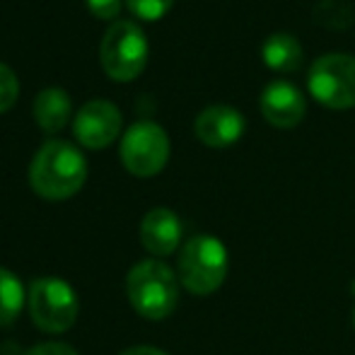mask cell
I'll list each match as a JSON object with an SVG mask.
<instances>
[{
	"label": "cell",
	"mask_w": 355,
	"mask_h": 355,
	"mask_svg": "<svg viewBox=\"0 0 355 355\" xmlns=\"http://www.w3.org/2000/svg\"><path fill=\"white\" fill-rule=\"evenodd\" d=\"M87 159L68 141H46L29 164V184L46 201H66L83 189Z\"/></svg>",
	"instance_id": "obj_1"
},
{
	"label": "cell",
	"mask_w": 355,
	"mask_h": 355,
	"mask_svg": "<svg viewBox=\"0 0 355 355\" xmlns=\"http://www.w3.org/2000/svg\"><path fill=\"white\" fill-rule=\"evenodd\" d=\"M126 295L141 317L159 322L179 304V278L159 259H145L128 271Z\"/></svg>",
	"instance_id": "obj_2"
},
{
	"label": "cell",
	"mask_w": 355,
	"mask_h": 355,
	"mask_svg": "<svg viewBox=\"0 0 355 355\" xmlns=\"http://www.w3.org/2000/svg\"><path fill=\"white\" fill-rule=\"evenodd\" d=\"M227 249L213 234H196L179 252V281L196 297H208L227 278Z\"/></svg>",
	"instance_id": "obj_3"
},
{
	"label": "cell",
	"mask_w": 355,
	"mask_h": 355,
	"mask_svg": "<svg viewBox=\"0 0 355 355\" xmlns=\"http://www.w3.org/2000/svg\"><path fill=\"white\" fill-rule=\"evenodd\" d=\"M102 66L112 80L128 83L143 73L148 63V39L145 32L131 19H116L104 32L102 46H99Z\"/></svg>",
	"instance_id": "obj_4"
},
{
	"label": "cell",
	"mask_w": 355,
	"mask_h": 355,
	"mask_svg": "<svg viewBox=\"0 0 355 355\" xmlns=\"http://www.w3.org/2000/svg\"><path fill=\"white\" fill-rule=\"evenodd\" d=\"M307 87L319 104L329 109L355 107V56L351 53H324L309 68Z\"/></svg>",
	"instance_id": "obj_5"
},
{
	"label": "cell",
	"mask_w": 355,
	"mask_h": 355,
	"mask_svg": "<svg viewBox=\"0 0 355 355\" xmlns=\"http://www.w3.org/2000/svg\"><path fill=\"white\" fill-rule=\"evenodd\" d=\"M29 314L46 334H63L78 319V295L61 278H37L29 285Z\"/></svg>",
	"instance_id": "obj_6"
},
{
	"label": "cell",
	"mask_w": 355,
	"mask_h": 355,
	"mask_svg": "<svg viewBox=\"0 0 355 355\" xmlns=\"http://www.w3.org/2000/svg\"><path fill=\"white\" fill-rule=\"evenodd\" d=\"M169 159V138L159 123L136 121L121 141V162L136 177H155Z\"/></svg>",
	"instance_id": "obj_7"
},
{
	"label": "cell",
	"mask_w": 355,
	"mask_h": 355,
	"mask_svg": "<svg viewBox=\"0 0 355 355\" xmlns=\"http://www.w3.org/2000/svg\"><path fill=\"white\" fill-rule=\"evenodd\" d=\"M121 112L114 102L109 99H92V102L83 104L80 112L73 119V131L75 138L85 145V148L102 150L107 145L116 141L119 131H121Z\"/></svg>",
	"instance_id": "obj_8"
},
{
	"label": "cell",
	"mask_w": 355,
	"mask_h": 355,
	"mask_svg": "<svg viewBox=\"0 0 355 355\" xmlns=\"http://www.w3.org/2000/svg\"><path fill=\"white\" fill-rule=\"evenodd\" d=\"M244 128H247V121H244L242 112H237L234 107H227V104L206 107L196 116V123H193L198 141L208 145V148L218 150L237 143L244 136Z\"/></svg>",
	"instance_id": "obj_9"
},
{
	"label": "cell",
	"mask_w": 355,
	"mask_h": 355,
	"mask_svg": "<svg viewBox=\"0 0 355 355\" xmlns=\"http://www.w3.org/2000/svg\"><path fill=\"white\" fill-rule=\"evenodd\" d=\"M259 107H261L263 119L276 128H295L307 112L304 94L285 80H273L263 87Z\"/></svg>",
	"instance_id": "obj_10"
},
{
	"label": "cell",
	"mask_w": 355,
	"mask_h": 355,
	"mask_svg": "<svg viewBox=\"0 0 355 355\" xmlns=\"http://www.w3.org/2000/svg\"><path fill=\"white\" fill-rule=\"evenodd\" d=\"M182 220L169 208H153L141 223V242L153 257H169L182 242Z\"/></svg>",
	"instance_id": "obj_11"
},
{
	"label": "cell",
	"mask_w": 355,
	"mask_h": 355,
	"mask_svg": "<svg viewBox=\"0 0 355 355\" xmlns=\"http://www.w3.org/2000/svg\"><path fill=\"white\" fill-rule=\"evenodd\" d=\"M71 94L63 87H44L34 99V119L46 133H56L66 128V123L71 121Z\"/></svg>",
	"instance_id": "obj_12"
},
{
	"label": "cell",
	"mask_w": 355,
	"mask_h": 355,
	"mask_svg": "<svg viewBox=\"0 0 355 355\" xmlns=\"http://www.w3.org/2000/svg\"><path fill=\"white\" fill-rule=\"evenodd\" d=\"M263 63H266L271 71L278 73H293L302 66V44L288 32H276L263 42L261 49Z\"/></svg>",
	"instance_id": "obj_13"
},
{
	"label": "cell",
	"mask_w": 355,
	"mask_h": 355,
	"mask_svg": "<svg viewBox=\"0 0 355 355\" xmlns=\"http://www.w3.org/2000/svg\"><path fill=\"white\" fill-rule=\"evenodd\" d=\"M24 304V290L15 273L0 268V327H8L19 317Z\"/></svg>",
	"instance_id": "obj_14"
},
{
	"label": "cell",
	"mask_w": 355,
	"mask_h": 355,
	"mask_svg": "<svg viewBox=\"0 0 355 355\" xmlns=\"http://www.w3.org/2000/svg\"><path fill=\"white\" fill-rule=\"evenodd\" d=\"M314 17L329 29H346L353 22V10L341 0H322L314 10Z\"/></svg>",
	"instance_id": "obj_15"
},
{
	"label": "cell",
	"mask_w": 355,
	"mask_h": 355,
	"mask_svg": "<svg viewBox=\"0 0 355 355\" xmlns=\"http://www.w3.org/2000/svg\"><path fill=\"white\" fill-rule=\"evenodd\" d=\"M174 0H126L128 10H131L136 17L148 19V22H155V19L164 17L172 8Z\"/></svg>",
	"instance_id": "obj_16"
},
{
	"label": "cell",
	"mask_w": 355,
	"mask_h": 355,
	"mask_svg": "<svg viewBox=\"0 0 355 355\" xmlns=\"http://www.w3.org/2000/svg\"><path fill=\"white\" fill-rule=\"evenodd\" d=\"M19 94V80L15 71L5 63H0V114L8 112L15 102H17Z\"/></svg>",
	"instance_id": "obj_17"
},
{
	"label": "cell",
	"mask_w": 355,
	"mask_h": 355,
	"mask_svg": "<svg viewBox=\"0 0 355 355\" xmlns=\"http://www.w3.org/2000/svg\"><path fill=\"white\" fill-rule=\"evenodd\" d=\"M87 8L94 17L114 19L119 12H121V0H87Z\"/></svg>",
	"instance_id": "obj_18"
},
{
	"label": "cell",
	"mask_w": 355,
	"mask_h": 355,
	"mask_svg": "<svg viewBox=\"0 0 355 355\" xmlns=\"http://www.w3.org/2000/svg\"><path fill=\"white\" fill-rule=\"evenodd\" d=\"M24 355H78L73 346L68 343H58V341H49V343H39V346L29 348Z\"/></svg>",
	"instance_id": "obj_19"
},
{
	"label": "cell",
	"mask_w": 355,
	"mask_h": 355,
	"mask_svg": "<svg viewBox=\"0 0 355 355\" xmlns=\"http://www.w3.org/2000/svg\"><path fill=\"white\" fill-rule=\"evenodd\" d=\"M121 355H167V353L153 346H133V348H128V351H123Z\"/></svg>",
	"instance_id": "obj_20"
},
{
	"label": "cell",
	"mask_w": 355,
	"mask_h": 355,
	"mask_svg": "<svg viewBox=\"0 0 355 355\" xmlns=\"http://www.w3.org/2000/svg\"><path fill=\"white\" fill-rule=\"evenodd\" d=\"M353 329H355V307H353Z\"/></svg>",
	"instance_id": "obj_21"
}]
</instances>
